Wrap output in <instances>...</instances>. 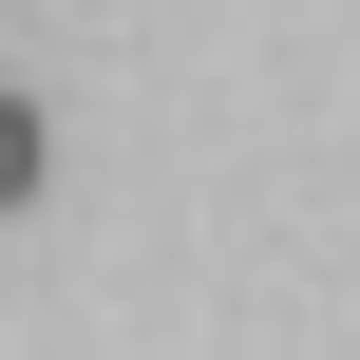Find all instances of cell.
Here are the masks:
<instances>
[{
  "label": "cell",
  "mask_w": 360,
  "mask_h": 360,
  "mask_svg": "<svg viewBox=\"0 0 360 360\" xmlns=\"http://www.w3.org/2000/svg\"><path fill=\"white\" fill-rule=\"evenodd\" d=\"M19 190H38V95L0 76V209H19Z\"/></svg>",
  "instance_id": "cell-1"
}]
</instances>
